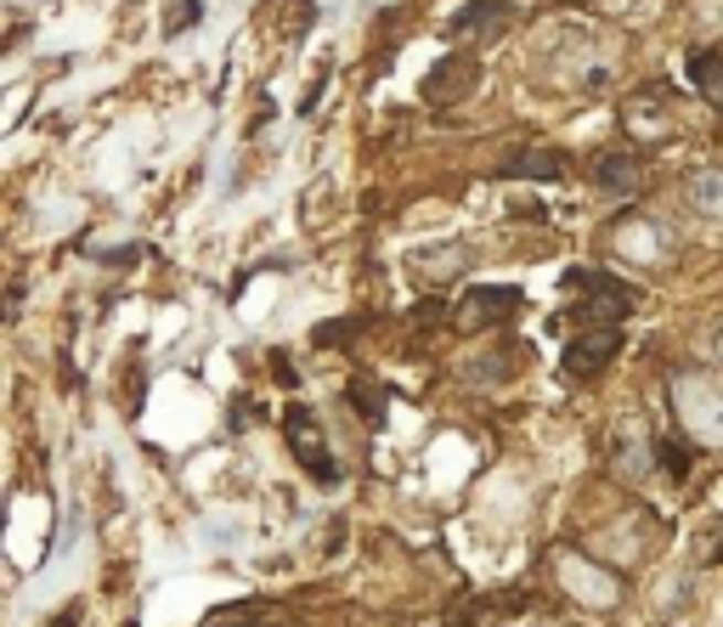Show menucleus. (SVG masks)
Wrapping results in <instances>:
<instances>
[{
    "instance_id": "1",
    "label": "nucleus",
    "mask_w": 723,
    "mask_h": 627,
    "mask_svg": "<svg viewBox=\"0 0 723 627\" xmlns=\"http://www.w3.org/2000/svg\"><path fill=\"white\" fill-rule=\"evenodd\" d=\"M565 288L576 295V306H571V322H583V328H616L621 317L634 311V283H621V277H610V272H599V266H571L565 272Z\"/></svg>"
},
{
    "instance_id": "2",
    "label": "nucleus",
    "mask_w": 723,
    "mask_h": 627,
    "mask_svg": "<svg viewBox=\"0 0 723 627\" xmlns=\"http://www.w3.org/2000/svg\"><path fill=\"white\" fill-rule=\"evenodd\" d=\"M283 424H288V453H295V464H300L311 480L333 487V480H340V464H333V453H328V442H322V424H317V413H311L306 402H295Z\"/></svg>"
},
{
    "instance_id": "3",
    "label": "nucleus",
    "mask_w": 723,
    "mask_h": 627,
    "mask_svg": "<svg viewBox=\"0 0 723 627\" xmlns=\"http://www.w3.org/2000/svg\"><path fill=\"white\" fill-rule=\"evenodd\" d=\"M475 85H480V63L453 52V57H442L436 68L424 74V103L429 108H458L464 96H475Z\"/></svg>"
},
{
    "instance_id": "4",
    "label": "nucleus",
    "mask_w": 723,
    "mask_h": 627,
    "mask_svg": "<svg viewBox=\"0 0 723 627\" xmlns=\"http://www.w3.org/2000/svg\"><path fill=\"white\" fill-rule=\"evenodd\" d=\"M616 357H621V333H616V328H583V333L565 346L560 373H565V379H594V373H605Z\"/></svg>"
},
{
    "instance_id": "5",
    "label": "nucleus",
    "mask_w": 723,
    "mask_h": 627,
    "mask_svg": "<svg viewBox=\"0 0 723 627\" xmlns=\"http://www.w3.org/2000/svg\"><path fill=\"white\" fill-rule=\"evenodd\" d=\"M514 311H525L520 288H509V283H480V288H469V295H464L458 322H464V328H498V322H509Z\"/></svg>"
},
{
    "instance_id": "6",
    "label": "nucleus",
    "mask_w": 723,
    "mask_h": 627,
    "mask_svg": "<svg viewBox=\"0 0 723 627\" xmlns=\"http://www.w3.org/2000/svg\"><path fill=\"white\" fill-rule=\"evenodd\" d=\"M514 23V7L509 0H469V7H458L453 12V23H447V34L453 40H503V29Z\"/></svg>"
},
{
    "instance_id": "7",
    "label": "nucleus",
    "mask_w": 723,
    "mask_h": 627,
    "mask_svg": "<svg viewBox=\"0 0 723 627\" xmlns=\"http://www.w3.org/2000/svg\"><path fill=\"white\" fill-rule=\"evenodd\" d=\"M639 181H645V159L639 153H599L594 159V187L599 192H610V199H628V192H639Z\"/></svg>"
},
{
    "instance_id": "8",
    "label": "nucleus",
    "mask_w": 723,
    "mask_h": 627,
    "mask_svg": "<svg viewBox=\"0 0 723 627\" xmlns=\"http://www.w3.org/2000/svg\"><path fill=\"white\" fill-rule=\"evenodd\" d=\"M503 176H520V181H560L571 176V159L560 148H520L503 159Z\"/></svg>"
},
{
    "instance_id": "9",
    "label": "nucleus",
    "mask_w": 723,
    "mask_h": 627,
    "mask_svg": "<svg viewBox=\"0 0 723 627\" xmlns=\"http://www.w3.org/2000/svg\"><path fill=\"white\" fill-rule=\"evenodd\" d=\"M690 79L712 108H723V45H695L690 52Z\"/></svg>"
},
{
    "instance_id": "10",
    "label": "nucleus",
    "mask_w": 723,
    "mask_h": 627,
    "mask_svg": "<svg viewBox=\"0 0 723 627\" xmlns=\"http://www.w3.org/2000/svg\"><path fill=\"white\" fill-rule=\"evenodd\" d=\"M464 261H469V249H464V244H447V249H436V255H418V272L436 277V283H447V277L464 272Z\"/></svg>"
},
{
    "instance_id": "11",
    "label": "nucleus",
    "mask_w": 723,
    "mask_h": 627,
    "mask_svg": "<svg viewBox=\"0 0 723 627\" xmlns=\"http://www.w3.org/2000/svg\"><path fill=\"white\" fill-rule=\"evenodd\" d=\"M656 464H661L672 480H684V475H690V447H684L679 436H667V442H656Z\"/></svg>"
},
{
    "instance_id": "12",
    "label": "nucleus",
    "mask_w": 723,
    "mask_h": 627,
    "mask_svg": "<svg viewBox=\"0 0 723 627\" xmlns=\"http://www.w3.org/2000/svg\"><path fill=\"white\" fill-rule=\"evenodd\" d=\"M351 402H357V413H362L368 424H384V396L373 391L368 379H357V384H351Z\"/></svg>"
},
{
    "instance_id": "13",
    "label": "nucleus",
    "mask_w": 723,
    "mask_h": 627,
    "mask_svg": "<svg viewBox=\"0 0 723 627\" xmlns=\"http://www.w3.org/2000/svg\"><path fill=\"white\" fill-rule=\"evenodd\" d=\"M199 12H204V7H199V0H181V7L170 12V23H164V29H170V34H181L187 23H199Z\"/></svg>"
}]
</instances>
